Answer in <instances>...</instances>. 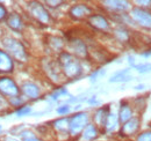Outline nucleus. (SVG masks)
Here are the masks:
<instances>
[{"instance_id": "f257e3e1", "label": "nucleus", "mask_w": 151, "mask_h": 141, "mask_svg": "<svg viewBox=\"0 0 151 141\" xmlns=\"http://www.w3.org/2000/svg\"><path fill=\"white\" fill-rule=\"evenodd\" d=\"M59 65L62 67V70L68 78H77L81 73V65L76 59L72 54L68 52L60 53L59 56Z\"/></svg>"}, {"instance_id": "f03ea898", "label": "nucleus", "mask_w": 151, "mask_h": 141, "mask_svg": "<svg viewBox=\"0 0 151 141\" xmlns=\"http://www.w3.org/2000/svg\"><path fill=\"white\" fill-rule=\"evenodd\" d=\"M2 44L5 48L12 53V56L19 60V61H26L27 60V52L23 48V45L20 43L19 41L11 38V37H5L2 39Z\"/></svg>"}, {"instance_id": "7ed1b4c3", "label": "nucleus", "mask_w": 151, "mask_h": 141, "mask_svg": "<svg viewBox=\"0 0 151 141\" xmlns=\"http://www.w3.org/2000/svg\"><path fill=\"white\" fill-rule=\"evenodd\" d=\"M88 122V117L85 112H80L75 115L71 119H70V125H69V131L71 132V134H78L86 125Z\"/></svg>"}, {"instance_id": "20e7f679", "label": "nucleus", "mask_w": 151, "mask_h": 141, "mask_svg": "<svg viewBox=\"0 0 151 141\" xmlns=\"http://www.w3.org/2000/svg\"><path fill=\"white\" fill-rule=\"evenodd\" d=\"M29 11H30V14L36 19L38 22L44 23V24H47V23L50 22V15H49V13L47 12V9L40 2H30Z\"/></svg>"}, {"instance_id": "39448f33", "label": "nucleus", "mask_w": 151, "mask_h": 141, "mask_svg": "<svg viewBox=\"0 0 151 141\" xmlns=\"http://www.w3.org/2000/svg\"><path fill=\"white\" fill-rule=\"evenodd\" d=\"M0 93L5 96L17 97V95L19 94V89L12 79L0 78Z\"/></svg>"}, {"instance_id": "423d86ee", "label": "nucleus", "mask_w": 151, "mask_h": 141, "mask_svg": "<svg viewBox=\"0 0 151 141\" xmlns=\"http://www.w3.org/2000/svg\"><path fill=\"white\" fill-rule=\"evenodd\" d=\"M132 19L143 27H151V14L142 8H134L132 11Z\"/></svg>"}, {"instance_id": "0eeeda50", "label": "nucleus", "mask_w": 151, "mask_h": 141, "mask_svg": "<svg viewBox=\"0 0 151 141\" xmlns=\"http://www.w3.org/2000/svg\"><path fill=\"white\" fill-rule=\"evenodd\" d=\"M70 14L76 20H80V19H84L86 16H88V15H91V8L87 7L86 5L79 4V5L73 6L70 9Z\"/></svg>"}, {"instance_id": "6e6552de", "label": "nucleus", "mask_w": 151, "mask_h": 141, "mask_svg": "<svg viewBox=\"0 0 151 141\" xmlns=\"http://www.w3.org/2000/svg\"><path fill=\"white\" fill-rule=\"evenodd\" d=\"M88 23L98 30H107L109 28L107 20L101 15H91L88 19Z\"/></svg>"}, {"instance_id": "1a4fd4ad", "label": "nucleus", "mask_w": 151, "mask_h": 141, "mask_svg": "<svg viewBox=\"0 0 151 141\" xmlns=\"http://www.w3.org/2000/svg\"><path fill=\"white\" fill-rule=\"evenodd\" d=\"M138 127H139V120L137 118H132L122 126L121 133L123 135H132L134 133H136Z\"/></svg>"}, {"instance_id": "9d476101", "label": "nucleus", "mask_w": 151, "mask_h": 141, "mask_svg": "<svg viewBox=\"0 0 151 141\" xmlns=\"http://www.w3.org/2000/svg\"><path fill=\"white\" fill-rule=\"evenodd\" d=\"M70 48H71V50L77 56H79L81 58L87 57V48H86V45L81 41H79V39H72L70 42Z\"/></svg>"}, {"instance_id": "9b49d317", "label": "nucleus", "mask_w": 151, "mask_h": 141, "mask_svg": "<svg viewBox=\"0 0 151 141\" xmlns=\"http://www.w3.org/2000/svg\"><path fill=\"white\" fill-rule=\"evenodd\" d=\"M13 70V61L6 52L0 50V72L8 73Z\"/></svg>"}, {"instance_id": "f8f14e48", "label": "nucleus", "mask_w": 151, "mask_h": 141, "mask_svg": "<svg viewBox=\"0 0 151 141\" xmlns=\"http://www.w3.org/2000/svg\"><path fill=\"white\" fill-rule=\"evenodd\" d=\"M22 91L29 98H37L38 95H40V89L37 88V86H35L34 83H29V82L23 83Z\"/></svg>"}, {"instance_id": "ddd939ff", "label": "nucleus", "mask_w": 151, "mask_h": 141, "mask_svg": "<svg viewBox=\"0 0 151 141\" xmlns=\"http://www.w3.org/2000/svg\"><path fill=\"white\" fill-rule=\"evenodd\" d=\"M45 68L47 72L49 74V76L52 79V80H58V76H59V73H60V65L57 64L55 61H49L48 65H45Z\"/></svg>"}, {"instance_id": "4468645a", "label": "nucleus", "mask_w": 151, "mask_h": 141, "mask_svg": "<svg viewBox=\"0 0 151 141\" xmlns=\"http://www.w3.org/2000/svg\"><path fill=\"white\" fill-rule=\"evenodd\" d=\"M7 24L15 31H19L22 28V20L17 13H12L9 14V16L7 19Z\"/></svg>"}, {"instance_id": "2eb2a0df", "label": "nucleus", "mask_w": 151, "mask_h": 141, "mask_svg": "<svg viewBox=\"0 0 151 141\" xmlns=\"http://www.w3.org/2000/svg\"><path fill=\"white\" fill-rule=\"evenodd\" d=\"M132 109H130V106L128 105V104H122L121 108H120V113H119V118H120V120L121 122H123V123H127L129 119H132Z\"/></svg>"}, {"instance_id": "dca6fc26", "label": "nucleus", "mask_w": 151, "mask_h": 141, "mask_svg": "<svg viewBox=\"0 0 151 141\" xmlns=\"http://www.w3.org/2000/svg\"><path fill=\"white\" fill-rule=\"evenodd\" d=\"M108 115H109V112H108V109H107V108L100 109V110H99V111L95 113V122L99 124V125L105 126Z\"/></svg>"}, {"instance_id": "f3484780", "label": "nucleus", "mask_w": 151, "mask_h": 141, "mask_svg": "<svg viewBox=\"0 0 151 141\" xmlns=\"http://www.w3.org/2000/svg\"><path fill=\"white\" fill-rule=\"evenodd\" d=\"M105 4L115 11H124L129 7V4L126 1H105Z\"/></svg>"}, {"instance_id": "a211bd4d", "label": "nucleus", "mask_w": 151, "mask_h": 141, "mask_svg": "<svg viewBox=\"0 0 151 141\" xmlns=\"http://www.w3.org/2000/svg\"><path fill=\"white\" fill-rule=\"evenodd\" d=\"M98 135V132H96V128H95L93 125H88L84 132V139L87 141H91V140H94Z\"/></svg>"}, {"instance_id": "6ab92c4d", "label": "nucleus", "mask_w": 151, "mask_h": 141, "mask_svg": "<svg viewBox=\"0 0 151 141\" xmlns=\"http://www.w3.org/2000/svg\"><path fill=\"white\" fill-rule=\"evenodd\" d=\"M116 125H117V117H116L114 113H109L108 117H107L106 124H105L106 130H107L108 132H109V131H113L114 128L116 127Z\"/></svg>"}, {"instance_id": "aec40b11", "label": "nucleus", "mask_w": 151, "mask_h": 141, "mask_svg": "<svg viewBox=\"0 0 151 141\" xmlns=\"http://www.w3.org/2000/svg\"><path fill=\"white\" fill-rule=\"evenodd\" d=\"M69 125L70 120L68 118H62L55 122V127L59 131H69Z\"/></svg>"}, {"instance_id": "412c9836", "label": "nucleus", "mask_w": 151, "mask_h": 141, "mask_svg": "<svg viewBox=\"0 0 151 141\" xmlns=\"http://www.w3.org/2000/svg\"><path fill=\"white\" fill-rule=\"evenodd\" d=\"M115 35H116V37H117V39H120L121 42H126V41L129 39V35H128L127 30L121 29V28L115 30Z\"/></svg>"}, {"instance_id": "4be33fe9", "label": "nucleus", "mask_w": 151, "mask_h": 141, "mask_svg": "<svg viewBox=\"0 0 151 141\" xmlns=\"http://www.w3.org/2000/svg\"><path fill=\"white\" fill-rule=\"evenodd\" d=\"M128 73V70H123V72H120V73H117L115 76L112 78V80L111 81H124V80H130L129 79V76H126V74Z\"/></svg>"}, {"instance_id": "5701e85b", "label": "nucleus", "mask_w": 151, "mask_h": 141, "mask_svg": "<svg viewBox=\"0 0 151 141\" xmlns=\"http://www.w3.org/2000/svg\"><path fill=\"white\" fill-rule=\"evenodd\" d=\"M50 39L52 41V42H50V45H51L55 50H60V49H62V46H63V42H62L60 38H58V37H51Z\"/></svg>"}, {"instance_id": "b1692460", "label": "nucleus", "mask_w": 151, "mask_h": 141, "mask_svg": "<svg viewBox=\"0 0 151 141\" xmlns=\"http://www.w3.org/2000/svg\"><path fill=\"white\" fill-rule=\"evenodd\" d=\"M136 70L141 73H149L151 72V64H143V65H137Z\"/></svg>"}, {"instance_id": "393cba45", "label": "nucleus", "mask_w": 151, "mask_h": 141, "mask_svg": "<svg viewBox=\"0 0 151 141\" xmlns=\"http://www.w3.org/2000/svg\"><path fill=\"white\" fill-rule=\"evenodd\" d=\"M137 141H151V132H144L138 137Z\"/></svg>"}, {"instance_id": "a878e982", "label": "nucleus", "mask_w": 151, "mask_h": 141, "mask_svg": "<svg viewBox=\"0 0 151 141\" xmlns=\"http://www.w3.org/2000/svg\"><path fill=\"white\" fill-rule=\"evenodd\" d=\"M30 111H32V109H30L29 106H22V109L18 111V116H26V115H28Z\"/></svg>"}, {"instance_id": "bb28decb", "label": "nucleus", "mask_w": 151, "mask_h": 141, "mask_svg": "<svg viewBox=\"0 0 151 141\" xmlns=\"http://www.w3.org/2000/svg\"><path fill=\"white\" fill-rule=\"evenodd\" d=\"M6 15H7V12H6V8L0 4V22L4 21L6 19Z\"/></svg>"}, {"instance_id": "cd10ccee", "label": "nucleus", "mask_w": 151, "mask_h": 141, "mask_svg": "<svg viewBox=\"0 0 151 141\" xmlns=\"http://www.w3.org/2000/svg\"><path fill=\"white\" fill-rule=\"evenodd\" d=\"M58 113H60V115H64V113H68L69 111H70V108L68 105H64V106H60V108H58Z\"/></svg>"}, {"instance_id": "c85d7f7f", "label": "nucleus", "mask_w": 151, "mask_h": 141, "mask_svg": "<svg viewBox=\"0 0 151 141\" xmlns=\"http://www.w3.org/2000/svg\"><path fill=\"white\" fill-rule=\"evenodd\" d=\"M24 141H38L36 138H34V137H32V138H27V139H24Z\"/></svg>"}, {"instance_id": "c756f323", "label": "nucleus", "mask_w": 151, "mask_h": 141, "mask_svg": "<svg viewBox=\"0 0 151 141\" xmlns=\"http://www.w3.org/2000/svg\"><path fill=\"white\" fill-rule=\"evenodd\" d=\"M7 141H17V140H14V139H9V140H7Z\"/></svg>"}, {"instance_id": "7c9ffc66", "label": "nucleus", "mask_w": 151, "mask_h": 141, "mask_svg": "<svg viewBox=\"0 0 151 141\" xmlns=\"http://www.w3.org/2000/svg\"><path fill=\"white\" fill-rule=\"evenodd\" d=\"M0 130H1V127H0Z\"/></svg>"}]
</instances>
